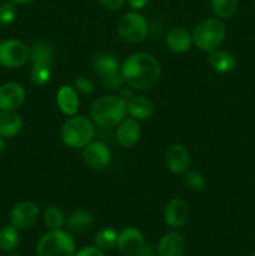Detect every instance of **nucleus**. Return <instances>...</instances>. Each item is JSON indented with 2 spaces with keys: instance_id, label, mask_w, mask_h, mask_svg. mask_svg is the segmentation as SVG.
<instances>
[{
  "instance_id": "1",
  "label": "nucleus",
  "mask_w": 255,
  "mask_h": 256,
  "mask_svg": "<svg viewBox=\"0 0 255 256\" xmlns=\"http://www.w3.org/2000/svg\"><path fill=\"white\" fill-rule=\"evenodd\" d=\"M120 72L128 86L138 90H149L159 82L162 70L159 62L152 55L136 52L125 59Z\"/></svg>"
},
{
  "instance_id": "2",
  "label": "nucleus",
  "mask_w": 255,
  "mask_h": 256,
  "mask_svg": "<svg viewBox=\"0 0 255 256\" xmlns=\"http://www.w3.org/2000/svg\"><path fill=\"white\" fill-rule=\"evenodd\" d=\"M128 102L116 95L98 98L90 106V118L100 128H114L126 118Z\"/></svg>"
},
{
  "instance_id": "3",
  "label": "nucleus",
  "mask_w": 255,
  "mask_h": 256,
  "mask_svg": "<svg viewBox=\"0 0 255 256\" xmlns=\"http://www.w3.org/2000/svg\"><path fill=\"white\" fill-rule=\"evenodd\" d=\"M95 135L94 122L84 115H72L62 124L60 138L66 146L72 149L85 148Z\"/></svg>"
},
{
  "instance_id": "4",
  "label": "nucleus",
  "mask_w": 255,
  "mask_h": 256,
  "mask_svg": "<svg viewBox=\"0 0 255 256\" xmlns=\"http://www.w3.org/2000/svg\"><path fill=\"white\" fill-rule=\"evenodd\" d=\"M192 42L200 50L212 52L216 50L224 42L226 28L220 19H204L198 22L192 32Z\"/></svg>"
},
{
  "instance_id": "5",
  "label": "nucleus",
  "mask_w": 255,
  "mask_h": 256,
  "mask_svg": "<svg viewBox=\"0 0 255 256\" xmlns=\"http://www.w3.org/2000/svg\"><path fill=\"white\" fill-rule=\"evenodd\" d=\"M38 256H74L75 242L69 232L50 230L36 244Z\"/></svg>"
},
{
  "instance_id": "6",
  "label": "nucleus",
  "mask_w": 255,
  "mask_h": 256,
  "mask_svg": "<svg viewBox=\"0 0 255 256\" xmlns=\"http://www.w3.org/2000/svg\"><path fill=\"white\" fill-rule=\"evenodd\" d=\"M118 34L129 44L142 42L149 34V22L138 12H129L122 16L118 24Z\"/></svg>"
},
{
  "instance_id": "7",
  "label": "nucleus",
  "mask_w": 255,
  "mask_h": 256,
  "mask_svg": "<svg viewBox=\"0 0 255 256\" xmlns=\"http://www.w3.org/2000/svg\"><path fill=\"white\" fill-rule=\"evenodd\" d=\"M29 60V48L18 39L0 42V65L8 69H16Z\"/></svg>"
},
{
  "instance_id": "8",
  "label": "nucleus",
  "mask_w": 255,
  "mask_h": 256,
  "mask_svg": "<svg viewBox=\"0 0 255 256\" xmlns=\"http://www.w3.org/2000/svg\"><path fill=\"white\" fill-rule=\"evenodd\" d=\"M39 219V208L32 202H18L10 212V224L18 230H26L34 226Z\"/></svg>"
},
{
  "instance_id": "9",
  "label": "nucleus",
  "mask_w": 255,
  "mask_h": 256,
  "mask_svg": "<svg viewBox=\"0 0 255 256\" xmlns=\"http://www.w3.org/2000/svg\"><path fill=\"white\" fill-rule=\"evenodd\" d=\"M145 242L142 232L134 226L124 228L118 232L116 246L122 255L124 256H138L144 248Z\"/></svg>"
},
{
  "instance_id": "10",
  "label": "nucleus",
  "mask_w": 255,
  "mask_h": 256,
  "mask_svg": "<svg viewBox=\"0 0 255 256\" xmlns=\"http://www.w3.org/2000/svg\"><path fill=\"white\" fill-rule=\"evenodd\" d=\"M82 159L92 169L102 170L109 166L112 162V152L104 142H92L84 148Z\"/></svg>"
},
{
  "instance_id": "11",
  "label": "nucleus",
  "mask_w": 255,
  "mask_h": 256,
  "mask_svg": "<svg viewBox=\"0 0 255 256\" xmlns=\"http://www.w3.org/2000/svg\"><path fill=\"white\" fill-rule=\"evenodd\" d=\"M165 164L168 170L175 175H182L190 165V152L184 145L174 144L165 152Z\"/></svg>"
},
{
  "instance_id": "12",
  "label": "nucleus",
  "mask_w": 255,
  "mask_h": 256,
  "mask_svg": "<svg viewBox=\"0 0 255 256\" xmlns=\"http://www.w3.org/2000/svg\"><path fill=\"white\" fill-rule=\"evenodd\" d=\"M25 89L19 82H5L0 86V110H16L25 102Z\"/></svg>"
},
{
  "instance_id": "13",
  "label": "nucleus",
  "mask_w": 255,
  "mask_h": 256,
  "mask_svg": "<svg viewBox=\"0 0 255 256\" xmlns=\"http://www.w3.org/2000/svg\"><path fill=\"white\" fill-rule=\"evenodd\" d=\"M189 218V208L188 204L180 198H174L166 204L164 210V222L168 226L178 228L184 226Z\"/></svg>"
},
{
  "instance_id": "14",
  "label": "nucleus",
  "mask_w": 255,
  "mask_h": 256,
  "mask_svg": "<svg viewBox=\"0 0 255 256\" xmlns=\"http://www.w3.org/2000/svg\"><path fill=\"white\" fill-rule=\"evenodd\" d=\"M142 135L140 125L134 118H125L116 130V142L122 148H132L138 144Z\"/></svg>"
},
{
  "instance_id": "15",
  "label": "nucleus",
  "mask_w": 255,
  "mask_h": 256,
  "mask_svg": "<svg viewBox=\"0 0 255 256\" xmlns=\"http://www.w3.org/2000/svg\"><path fill=\"white\" fill-rule=\"evenodd\" d=\"M186 249V242L184 235L178 232L165 234L158 244V255L159 256H182Z\"/></svg>"
},
{
  "instance_id": "16",
  "label": "nucleus",
  "mask_w": 255,
  "mask_h": 256,
  "mask_svg": "<svg viewBox=\"0 0 255 256\" xmlns=\"http://www.w3.org/2000/svg\"><path fill=\"white\" fill-rule=\"evenodd\" d=\"M56 104L62 114L68 115V116L76 115L80 102L78 92L74 89V86L62 85L56 92Z\"/></svg>"
},
{
  "instance_id": "17",
  "label": "nucleus",
  "mask_w": 255,
  "mask_h": 256,
  "mask_svg": "<svg viewBox=\"0 0 255 256\" xmlns=\"http://www.w3.org/2000/svg\"><path fill=\"white\" fill-rule=\"evenodd\" d=\"M166 44L172 52L182 54L189 52L192 44V35L185 28L176 26L168 32Z\"/></svg>"
},
{
  "instance_id": "18",
  "label": "nucleus",
  "mask_w": 255,
  "mask_h": 256,
  "mask_svg": "<svg viewBox=\"0 0 255 256\" xmlns=\"http://www.w3.org/2000/svg\"><path fill=\"white\" fill-rule=\"evenodd\" d=\"M128 112L138 122H144L154 114V104L146 96H132L128 102Z\"/></svg>"
},
{
  "instance_id": "19",
  "label": "nucleus",
  "mask_w": 255,
  "mask_h": 256,
  "mask_svg": "<svg viewBox=\"0 0 255 256\" xmlns=\"http://www.w3.org/2000/svg\"><path fill=\"white\" fill-rule=\"evenodd\" d=\"M22 118L16 110L2 112L0 114V135L2 138H14L22 129Z\"/></svg>"
},
{
  "instance_id": "20",
  "label": "nucleus",
  "mask_w": 255,
  "mask_h": 256,
  "mask_svg": "<svg viewBox=\"0 0 255 256\" xmlns=\"http://www.w3.org/2000/svg\"><path fill=\"white\" fill-rule=\"evenodd\" d=\"M92 225V216L89 212L84 209H78L69 215L65 222L68 232L70 234H82L90 229Z\"/></svg>"
},
{
  "instance_id": "21",
  "label": "nucleus",
  "mask_w": 255,
  "mask_h": 256,
  "mask_svg": "<svg viewBox=\"0 0 255 256\" xmlns=\"http://www.w3.org/2000/svg\"><path fill=\"white\" fill-rule=\"evenodd\" d=\"M209 64L212 69L220 74H228L232 72L236 68V59L232 52H222V50H214L209 54Z\"/></svg>"
},
{
  "instance_id": "22",
  "label": "nucleus",
  "mask_w": 255,
  "mask_h": 256,
  "mask_svg": "<svg viewBox=\"0 0 255 256\" xmlns=\"http://www.w3.org/2000/svg\"><path fill=\"white\" fill-rule=\"evenodd\" d=\"M120 68H122V65H120L118 58L112 54H106V52L96 55L92 60V70H94L95 74L102 78L110 74V72H120Z\"/></svg>"
},
{
  "instance_id": "23",
  "label": "nucleus",
  "mask_w": 255,
  "mask_h": 256,
  "mask_svg": "<svg viewBox=\"0 0 255 256\" xmlns=\"http://www.w3.org/2000/svg\"><path fill=\"white\" fill-rule=\"evenodd\" d=\"M54 59V50L46 42H35L29 49V60H32V64H49L52 65Z\"/></svg>"
},
{
  "instance_id": "24",
  "label": "nucleus",
  "mask_w": 255,
  "mask_h": 256,
  "mask_svg": "<svg viewBox=\"0 0 255 256\" xmlns=\"http://www.w3.org/2000/svg\"><path fill=\"white\" fill-rule=\"evenodd\" d=\"M20 244L19 230L12 224L0 229V249L2 252H14Z\"/></svg>"
},
{
  "instance_id": "25",
  "label": "nucleus",
  "mask_w": 255,
  "mask_h": 256,
  "mask_svg": "<svg viewBox=\"0 0 255 256\" xmlns=\"http://www.w3.org/2000/svg\"><path fill=\"white\" fill-rule=\"evenodd\" d=\"M118 232L112 228H102L95 235V244L100 250H110L116 246Z\"/></svg>"
},
{
  "instance_id": "26",
  "label": "nucleus",
  "mask_w": 255,
  "mask_h": 256,
  "mask_svg": "<svg viewBox=\"0 0 255 256\" xmlns=\"http://www.w3.org/2000/svg\"><path fill=\"white\" fill-rule=\"evenodd\" d=\"M214 14L219 19H229L238 9V0H212Z\"/></svg>"
},
{
  "instance_id": "27",
  "label": "nucleus",
  "mask_w": 255,
  "mask_h": 256,
  "mask_svg": "<svg viewBox=\"0 0 255 256\" xmlns=\"http://www.w3.org/2000/svg\"><path fill=\"white\" fill-rule=\"evenodd\" d=\"M52 65L49 64H32V70H30V79H32V84L36 86H44L48 84L52 78Z\"/></svg>"
},
{
  "instance_id": "28",
  "label": "nucleus",
  "mask_w": 255,
  "mask_h": 256,
  "mask_svg": "<svg viewBox=\"0 0 255 256\" xmlns=\"http://www.w3.org/2000/svg\"><path fill=\"white\" fill-rule=\"evenodd\" d=\"M65 215L58 206H49L44 212V222L50 230H59L65 225Z\"/></svg>"
},
{
  "instance_id": "29",
  "label": "nucleus",
  "mask_w": 255,
  "mask_h": 256,
  "mask_svg": "<svg viewBox=\"0 0 255 256\" xmlns=\"http://www.w3.org/2000/svg\"><path fill=\"white\" fill-rule=\"evenodd\" d=\"M184 184L186 186V189H189L190 192H202L205 188V178L202 176L200 172H185L184 176Z\"/></svg>"
},
{
  "instance_id": "30",
  "label": "nucleus",
  "mask_w": 255,
  "mask_h": 256,
  "mask_svg": "<svg viewBox=\"0 0 255 256\" xmlns=\"http://www.w3.org/2000/svg\"><path fill=\"white\" fill-rule=\"evenodd\" d=\"M124 82V78H122L120 72H110V74L102 76V86H104V89L108 90V92H118V90L122 89Z\"/></svg>"
},
{
  "instance_id": "31",
  "label": "nucleus",
  "mask_w": 255,
  "mask_h": 256,
  "mask_svg": "<svg viewBox=\"0 0 255 256\" xmlns=\"http://www.w3.org/2000/svg\"><path fill=\"white\" fill-rule=\"evenodd\" d=\"M16 18V6L14 2H6L0 4V26L10 25Z\"/></svg>"
},
{
  "instance_id": "32",
  "label": "nucleus",
  "mask_w": 255,
  "mask_h": 256,
  "mask_svg": "<svg viewBox=\"0 0 255 256\" xmlns=\"http://www.w3.org/2000/svg\"><path fill=\"white\" fill-rule=\"evenodd\" d=\"M72 86H74V89L76 90L79 94H82V95H90L92 92H94V84H92V82L84 76L76 78V79L74 80Z\"/></svg>"
},
{
  "instance_id": "33",
  "label": "nucleus",
  "mask_w": 255,
  "mask_h": 256,
  "mask_svg": "<svg viewBox=\"0 0 255 256\" xmlns=\"http://www.w3.org/2000/svg\"><path fill=\"white\" fill-rule=\"evenodd\" d=\"M74 256H105L102 250L98 246H85L80 249L79 252H75Z\"/></svg>"
},
{
  "instance_id": "34",
  "label": "nucleus",
  "mask_w": 255,
  "mask_h": 256,
  "mask_svg": "<svg viewBox=\"0 0 255 256\" xmlns=\"http://www.w3.org/2000/svg\"><path fill=\"white\" fill-rule=\"evenodd\" d=\"M126 0H99L100 4L109 10H119Z\"/></svg>"
},
{
  "instance_id": "35",
  "label": "nucleus",
  "mask_w": 255,
  "mask_h": 256,
  "mask_svg": "<svg viewBox=\"0 0 255 256\" xmlns=\"http://www.w3.org/2000/svg\"><path fill=\"white\" fill-rule=\"evenodd\" d=\"M148 2H149V0H128V4H129V6L132 8L134 12L144 9L148 5Z\"/></svg>"
},
{
  "instance_id": "36",
  "label": "nucleus",
  "mask_w": 255,
  "mask_h": 256,
  "mask_svg": "<svg viewBox=\"0 0 255 256\" xmlns=\"http://www.w3.org/2000/svg\"><path fill=\"white\" fill-rule=\"evenodd\" d=\"M154 254H155V250L154 248H152V245L145 244L144 248L142 249V252H140V254L138 256H154Z\"/></svg>"
},
{
  "instance_id": "37",
  "label": "nucleus",
  "mask_w": 255,
  "mask_h": 256,
  "mask_svg": "<svg viewBox=\"0 0 255 256\" xmlns=\"http://www.w3.org/2000/svg\"><path fill=\"white\" fill-rule=\"evenodd\" d=\"M9 2H14V4H30V2H35V0H9Z\"/></svg>"
},
{
  "instance_id": "38",
  "label": "nucleus",
  "mask_w": 255,
  "mask_h": 256,
  "mask_svg": "<svg viewBox=\"0 0 255 256\" xmlns=\"http://www.w3.org/2000/svg\"><path fill=\"white\" fill-rule=\"evenodd\" d=\"M5 150V142H4V138L0 135V154Z\"/></svg>"
},
{
  "instance_id": "39",
  "label": "nucleus",
  "mask_w": 255,
  "mask_h": 256,
  "mask_svg": "<svg viewBox=\"0 0 255 256\" xmlns=\"http://www.w3.org/2000/svg\"><path fill=\"white\" fill-rule=\"evenodd\" d=\"M2 256H22V255L18 254V252H5V254Z\"/></svg>"
},
{
  "instance_id": "40",
  "label": "nucleus",
  "mask_w": 255,
  "mask_h": 256,
  "mask_svg": "<svg viewBox=\"0 0 255 256\" xmlns=\"http://www.w3.org/2000/svg\"><path fill=\"white\" fill-rule=\"evenodd\" d=\"M249 256H255V252H252V254H250Z\"/></svg>"
}]
</instances>
